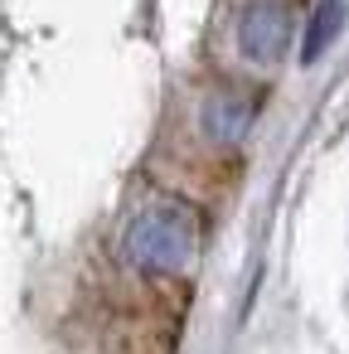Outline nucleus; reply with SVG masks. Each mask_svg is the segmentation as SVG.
Masks as SVG:
<instances>
[{
	"label": "nucleus",
	"instance_id": "obj_2",
	"mask_svg": "<svg viewBox=\"0 0 349 354\" xmlns=\"http://www.w3.org/2000/svg\"><path fill=\"white\" fill-rule=\"evenodd\" d=\"M291 35H296V25L281 0H252L238 20V49L257 68H276L291 49Z\"/></svg>",
	"mask_w": 349,
	"mask_h": 354
},
{
	"label": "nucleus",
	"instance_id": "obj_3",
	"mask_svg": "<svg viewBox=\"0 0 349 354\" xmlns=\"http://www.w3.org/2000/svg\"><path fill=\"white\" fill-rule=\"evenodd\" d=\"M344 20H349L344 0H320V6H315V15H310V25H305V39H301V64L325 59V49H330V44L344 35Z\"/></svg>",
	"mask_w": 349,
	"mask_h": 354
},
{
	"label": "nucleus",
	"instance_id": "obj_1",
	"mask_svg": "<svg viewBox=\"0 0 349 354\" xmlns=\"http://www.w3.org/2000/svg\"><path fill=\"white\" fill-rule=\"evenodd\" d=\"M199 252V214L170 194L146 199L126 223V257L141 272H185Z\"/></svg>",
	"mask_w": 349,
	"mask_h": 354
},
{
	"label": "nucleus",
	"instance_id": "obj_4",
	"mask_svg": "<svg viewBox=\"0 0 349 354\" xmlns=\"http://www.w3.org/2000/svg\"><path fill=\"white\" fill-rule=\"evenodd\" d=\"M199 122H204L209 141L233 146L247 131V122H252V102H243V97H214V102H204V117Z\"/></svg>",
	"mask_w": 349,
	"mask_h": 354
}]
</instances>
